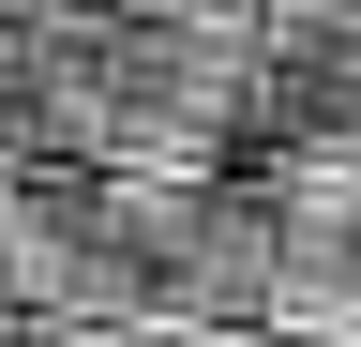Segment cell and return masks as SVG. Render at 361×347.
I'll return each mask as SVG.
<instances>
[{
    "instance_id": "6da1fadb",
    "label": "cell",
    "mask_w": 361,
    "mask_h": 347,
    "mask_svg": "<svg viewBox=\"0 0 361 347\" xmlns=\"http://www.w3.org/2000/svg\"><path fill=\"white\" fill-rule=\"evenodd\" d=\"M271 30H361V0H271Z\"/></svg>"
}]
</instances>
